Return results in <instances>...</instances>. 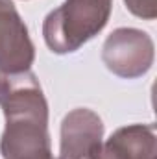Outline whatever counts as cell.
<instances>
[{"label": "cell", "mask_w": 157, "mask_h": 159, "mask_svg": "<svg viewBox=\"0 0 157 159\" xmlns=\"http://www.w3.org/2000/svg\"><path fill=\"white\" fill-rule=\"evenodd\" d=\"M113 0H65L43 22V39L54 54H72L109 22Z\"/></svg>", "instance_id": "obj_2"}, {"label": "cell", "mask_w": 157, "mask_h": 159, "mask_svg": "<svg viewBox=\"0 0 157 159\" xmlns=\"http://www.w3.org/2000/svg\"><path fill=\"white\" fill-rule=\"evenodd\" d=\"M35 61L28 26L11 0H0V72H24Z\"/></svg>", "instance_id": "obj_4"}, {"label": "cell", "mask_w": 157, "mask_h": 159, "mask_svg": "<svg viewBox=\"0 0 157 159\" xmlns=\"http://www.w3.org/2000/svg\"><path fill=\"white\" fill-rule=\"evenodd\" d=\"M96 159H157L154 124H129L118 128L102 143Z\"/></svg>", "instance_id": "obj_6"}, {"label": "cell", "mask_w": 157, "mask_h": 159, "mask_svg": "<svg viewBox=\"0 0 157 159\" xmlns=\"http://www.w3.org/2000/svg\"><path fill=\"white\" fill-rule=\"evenodd\" d=\"M155 57L152 37L137 28H117L105 39L102 48V61L109 72L124 80L144 76Z\"/></svg>", "instance_id": "obj_3"}, {"label": "cell", "mask_w": 157, "mask_h": 159, "mask_svg": "<svg viewBox=\"0 0 157 159\" xmlns=\"http://www.w3.org/2000/svg\"><path fill=\"white\" fill-rule=\"evenodd\" d=\"M129 13H133L139 19L154 20L157 17V2L155 0H124Z\"/></svg>", "instance_id": "obj_7"}, {"label": "cell", "mask_w": 157, "mask_h": 159, "mask_svg": "<svg viewBox=\"0 0 157 159\" xmlns=\"http://www.w3.org/2000/svg\"><path fill=\"white\" fill-rule=\"evenodd\" d=\"M0 107L6 128L0 137L4 159H56L50 148L48 102L32 70L0 72Z\"/></svg>", "instance_id": "obj_1"}, {"label": "cell", "mask_w": 157, "mask_h": 159, "mask_svg": "<svg viewBox=\"0 0 157 159\" xmlns=\"http://www.w3.org/2000/svg\"><path fill=\"white\" fill-rule=\"evenodd\" d=\"M104 143V122L87 107L72 109L61 122L59 157L57 159H96Z\"/></svg>", "instance_id": "obj_5"}]
</instances>
